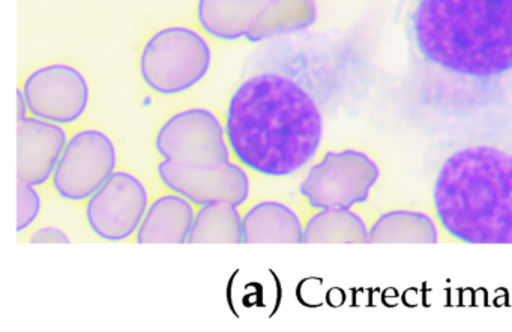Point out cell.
<instances>
[{"label":"cell","instance_id":"obj_1","mask_svg":"<svg viewBox=\"0 0 512 332\" xmlns=\"http://www.w3.org/2000/svg\"><path fill=\"white\" fill-rule=\"evenodd\" d=\"M410 49L425 103L452 116L499 110L512 92V0H418Z\"/></svg>","mask_w":512,"mask_h":332},{"label":"cell","instance_id":"obj_2","mask_svg":"<svg viewBox=\"0 0 512 332\" xmlns=\"http://www.w3.org/2000/svg\"><path fill=\"white\" fill-rule=\"evenodd\" d=\"M226 136L242 166L284 178L307 166L319 151L323 116L313 95L289 77L257 74L230 98Z\"/></svg>","mask_w":512,"mask_h":332},{"label":"cell","instance_id":"obj_3","mask_svg":"<svg viewBox=\"0 0 512 332\" xmlns=\"http://www.w3.org/2000/svg\"><path fill=\"white\" fill-rule=\"evenodd\" d=\"M442 229L466 244H512V130L491 128L446 155L433 185Z\"/></svg>","mask_w":512,"mask_h":332},{"label":"cell","instance_id":"obj_4","mask_svg":"<svg viewBox=\"0 0 512 332\" xmlns=\"http://www.w3.org/2000/svg\"><path fill=\"white\" fill-rule=\"evenodd\" d=\"M211 62V47L199 32L185 26H169L146 41L139 70L151 91L172 97L199 85L208 76Z\"/></svg>","mask_w":512,"mask_h":332},{"label":"cell","instance_id":"obj_5","mask_svg":"<svg viewBox=\"0 0 512 332\" xmlns=\"http://www.w3.org/2000/svg\"><path fill=\"white\" fill-rule=\"evenodd\" d=\"M155 149L167 163L184 169H215L230 163L226 127L203 107L170 116L155 136Z\"/></svg>","mask_w":512,"mask_h":332},{"label":"cell","instance_id":"obj_6","mask_svg":"<svg viewBox=\"0 0 512 332\" xmlns=\"http://www.w3.org/2000/svg\"><path fill=\"white\" fill-rule=\"evenodd\" d=\"M118 154L104 131L86 128L68 140L52 176L53 188L65 200H88L113 173Z\"/></svg>","mask_w":512,"mask_h":332},{"label":"cell","instance_id":"obj_7","mask_svg":"<svg viewBox=\"0 0 512 332\" xmlns=\"http://www.w3.org/2000/svg\"><path fill=\"white\" fill-rule=\"evenodd\" d=\"M376 175L365 158L353 152H329L299 185V193L313 209H350L365 202Z\"/></svg>","mask_w":512,"mask_h":332},{"label":"cell","instance_id":"obj_8","mask_svg":"<svg viewBox=\"0 0 512 332\" xmlns=\"http://www.w3.org/2000/svg\"><path fill=\"white\" fill-rule=\"evenodd\" d=\"M149 208L148 190L133 173L115 172L86 203V221L104 241L119 242L139 230Z\"/></svg>","mask_w":512,"mask_h":332},{"label":"cell","instance_id":"obj_9","mask_svg":"<svg viewBox=\"0 0 512 332\" xmlns=\"http://www.w3.org/2000/svg\"><path fill=\"white\" fill-rule=\"evenodd\" d=\"M29 113L53 124L79 121L89 106L88 80L67 64L44 65L32 71L23 85Z\"/></svg>","mask_w":512,"mask_h":332},{"label":"cell","instance_id":"obj_10","mask_svg":"<svg viewBox=\"0 0 512 332\" xmlns=\"http://www.w3.org/2000/svg\"><path fill=\"white\" fill-rule=\"evenodd\" d=\"M157 173L164 187L197 206L217 202L241 206L250 196V176L232 161L215 169L193 170L163 160Z\"/></svg>","mask_w":512,"mask_h":332},{"label":"cell","instance_id":"obj_11","mask_svg":"<svg viewBox=\"0 0 512 332\" xmlns=\"http://www.w3.org/2000/svg\"><path fill=\"white\" fill-rule=\"evenodd\" d=\"M68 143L62 125L43 119L25 118L17 124V181L34 187L46 184Z\"/></svg>","mask_w":512,"mask_h":332},{"label":"cell","instance_id":"obj_12","mask_svg":"<svg viewBox=\"0 0 512 332\" xmlns=\"http://www.w3.org/2000/svg\"><path fill=\"white\" fill-rule=\"evenodd\" d=\"M196 212L193 203L179 194H164L149 205L137 230V244H184L188 242Z\"/></svg>","mask_w":512,"mask_h":332},{"label":"cell","instance_id":"obj_13","mask_svg":"<svg viewBox=\"0 0 512 332\" xmlns=\"http://www.w3.org/2000/svg\"><path fill=\"white\" fill-rule=\"evenodd\" d=\"M269 0H197V22L221 41L247 38Z\"/></svg>","mask_w":512,"mask_h":332},{"label":"cell","instance_id":"obj_14","mask_svg":"<svg viewBox=\"0 0 512 332\" xmlns=\"http://www.w3.org/2000/svg\"><path fill=\"white\" fill-rule=\"evenodd\" d=\"M245 244H299L304 226L298 214L275 200L256 203L242 218Z\"/></svg>","mask_w":512,"mask_h":332},{"label":"cell","instance_id":"obj_15","mask_svg":"<svg viewBox=\"0 0 512 332\" xmlns=\"http://www.w3.org/2000/svg\"><path fill=\"white\" fill-rule=\"evenodd\" d=\"M314 20V0H269L245 40L248 43H262L278 35L304 31L313 25Z\"/></svg>","mask_w":512,"mask_h":332},{"label":"cell","instance_id":"obj_16","mask_svg":"<svg viewBox=\"0 0 512 332\" xmlns=\"http://www.w3.org/2000/svg\"><path fill=\"white\" fill-rule=\"evenodd\" d=\"M190 244H245L238 206L227 202L200 206L191 226Z\"/></svg>","mask_w":512,"mask_h":332},{"label":"cell","instance_id":"obj_17","mask_svg":"<svg viewBox=\"0 0 512 332\" xmlns=\"http://www.w3.org/2000/svg\"><path fill=\"white\" fill-rule=\"evenodd\" d=\"M365 241H368L367 227L358 215L349 209H322L305 224L302 242L319 244Z\"/></svg>","mask_w":512,"mask_h":332},{"label":"cell","instance_id":"obj_18","mask_svg":"<svg viewBox=\"0 0 512 332\" xmlns=\"http://www.w3.org/2000/svg\"><path fill=\"white\" fill-rule=\"evenodd\" d=\"M433 221L416 212H391L376 221L368 242H436Z\"/></svg>","mask_w":512,"mask_h":332},{"label":"cell","instance_id":"obj_19","mask_svg":"<svg viewBox=\"0 0 512 332\" xmlns=\"http://www.w3.org/2000/svg\"><path fill=\"white\" fill-rule=\"evenodd\" d=\"M41 197L34 185L17 182V232L28 229L41 212Z\"/></svg>","mask_w":512,"mask_h":332},{"label":"cell","instance_id":"obj_20","mask_svg":"<svg viewBox=\"0 0 512 332\" xmlns=\"http://www.w3.org/2000/svg\"><path fill=\"white\" fill-rule=\"evenodd\" d=\"M31 244H70L71 239L64 230L58 227H41L37 232L32 233Z\"/></svg>","mask_w":512,"mask_h":332},{"label":"cell","instance_id":"obj_21","mask_svg":"<svg viewBox=\"0 0 512 332\" xmlns=\"http://www.w3.org/2000/svg\"><path fill=\"white\" fill-rule=\"evenodd\" d=\"M29 109L28 103H26L25 92L23 89H17V119L22 121V119L28 118Z\"/></svg>","mask_w":512,"mask_h":332}]
</instances>
